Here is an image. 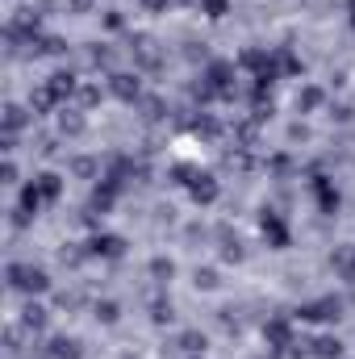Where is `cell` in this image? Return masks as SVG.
Here are the masks:
<instances>
[{
    "instance_id": "cell-13",
    "label": "cell",
    "mask_w": 355,
    "mask_h": 359,
    "mask_svg": "<svg viewBox=\"0 0 355 359\" xmlns=\"http://www.w3.org/2000/svg\"><path fill=\"white\" fill-rule=\"evenodd\" d=\"M55 126H59V134H63V138H80V134L88 130V117H84L80 109H72V104H63V109L55 113Z\"/></svg>"
},
{
    "instance_id": "cell-17",
    "label": "cell",
    "mask_w": 355,
    "mask_h": 359,
    "mask_svg": "<svg viewBox=\"0 0 355 359\" xmlns=\"http://www.w3.org/2000/svg\"><path fill=\"white\" fill-rule=\"evenodd\" d=\"M134 113H138L142 121H159V117L168 113V104H163V96H155V92H142V96H138V104H134Z\"/></svg>"
},
{
    "instance_id": "cell-20",
    "label": "cell",
    "mask_w": 355,
    "mask_h": 359,
    "mask_svg": "<svg viewBox=\"0 0 355 359\" xmlns=\"http://www.w3.org/2000/svg\"><path fill=\"white\" fill-rule=\"evenodd\" d=\"M314 192H318V205H322V213H335V209H339V188H335L326 176L314 180Z\"/></svg>"
},
{
    "instance_id": "cell-38",
    "label": "cell",
    "mask_w": 355,
    "mask_h": 359,
    "mask_svg": "<svg viewBox=\"0 0 355 359\" xmlns=\"http://www.w3.org/2000/svg\"><path fill=\"white\" fill-rule=\"evenodd\" d=\"M0 180H4V184H21V172H17V163H13V155L4 159V168H0Z\"/></svg>"
},
{
    "instance_id": "cell-26",
    "label": "cell",
    "mask_w": 355,
    "mask_h": 359,
    "mask_svg": "<svg viewBox=\"0 0 355 359\" xmlns=\"http://www.w3.org/2000/svg\"><path fill=\"white\" fill-rule=\"evenodd\" d=\"M172 276H176V264H172L168 255H155V259H151V280H155V284H172Z\"/></svg>"
},
{
    "instance_id": "cell-15",
    "label": "cell",
    "mask_w": 355,
    "mask_h": 359,
    "mask_svg": "<svg viewBox=\"0 0 355 359\" xmlns=\"http://www.w3.org/2000/svg\"><path fill=\"white\" fill-rule=\"evenodd\" d=\"M17 322H21L29 334H42V330H46V322H51V309H46V305H38V301L29 297V301L21 305V318H17Z\"/></svg>"
},
{
    "instance_id": "cell-40",
    "label": "cell",
    "mask_w": 355,
    "mask_h": 359,
    "mask_svg": "<svg viewBox=\"0 0 355 359\" xmlns=\"http://www.w3.org/2000/svg\"><path fill=\"white\" fill-rule=\"evenodd\" d=\"M105 25H109V29H121L126 21H121V13H117V8H109V13H105Z\"/></svg>"
},
{
    "instance_id": "cell-28",
    "label": "cell",
    "mask_w": 355,
    "mask_h": 359,
    "mask_svg": "<svg viewBox=\"0 0 355 359\" xmlns=\"http://www.w3.org/2000/svg\"><path fill=\"white\" fill-rule=\"evenodd\" d=\"M192 284H196L201 292H213L222 280H217V271H213V268H196V271H192Z\"/></svg>"
},
{
    "instance_id": "cell-31",
    "label": "cell",
    "mask_w": 355,
    "mask_h": 359,
    "mask_svg": "<svg viewBox=\"0 0 355 359\" xmlns=\"http://www.w3.org/2000/svg\"><path fill=\"white\" fill-rule=\"evenodd\" d=\"M59 259H63V264H72V268H80L84 259H92V255H88V251H80V243H67V247L59 251Z\"/></svg>"
},
{
    "instance_id": "cell-6",
    "label": "cell",
    "mask_w": 355,
    "mask_h": 359,
    "mask_svg": "<svg viewBox=\"0 0 355 359\" xmlns=\"http://www.w3.org/2000/svg\"><path fill=\"white\" fill-rule=\"evenodd\" d=\"M88 255L92 259H121L126 255V238L121 234H109V230H96L88 238Z\"/></svg>"
},
{
    "instance_id": "cell-21",
    "label": "cell",
    "mask_w": 355,
    "mask_h": 359,
    "mask_svg": "<svg viewBox=\"0 0 355 359\" xmlns=\"http://www.w3.org/2000/svg\"><path fill=\"white\" fill-rule=\"evenodd\" d=\"M34 55H46V59H59V55H67V42H63L59 34H42V38L34 42Z\"/></svg>"
},
{
    "instance_id": "cell-30",
    "label": "cell",
    "mask_w": 355,
    "mask_h": 359,
    "mask_svg": "<svg viewBox=\"0 0 355 359\" xmlns=\"http://www.w3.org/2000/svg\"><path fill=\"white\" fill-rule=\"evenodd\" d=\"M192 130H196V134H201V138H217V134H222V126H217V121H213V117H209V113H201V117H196V121H192Z\"/></svg>"
},
{
    "instance_id": "cell-41",
    "label": "cell",
    "mask_w": 355,
    "mask_h": 359,
    "mask_svg": "<svg viewBox=\"0 0 355 359\" xmlns=\"http://www.w3.org/2000/svg\"><path fill=\"white\" fill-rule=\"evenodd\" d=\"M92 4H96V0H67V8H72V13H88Z\"/></svg>"
},
{
    "instance_id": "cell-3",
    "label": "cell",
    "mask_w": 355,
    "mask_h": 359,
    "mask_svg": "<svg viewBox=\"0 0 355 359\" xmlns=\"http://www.w3.org/2000/svg\"><path fill=\"white\" fill-rule=\"evenodd\" d=\"M234 72H239V63H226V59H209L205 63V84L217 92V100H234Z\"/></svg>"
},
{
    "instance_id": "cell-32",
    "label": "cell",
    "mask_w": 355,
    "mask_h": 359,
    "mask_svg": "<svg viewBox=\"0 0 355 359\" xmlns=\"http://www.w3.org/2000/svg\"><path fill=\"white\" fill-rule=\"evenodd\" d=\"M8 222H13V230H25V226H34V213L21 209V205H13V209H8Z\"/></svg>"
},
{
    "instance_id": "cell-18",
    "label": "cell",
    "mask_w": 355,
    "mask_h": 359,
    "mask_svg": "<svg viewBox=\"0 0 355 359\" xmlns=\"http://www.w3.org/2000/svg\"><path fill=\"white\" fill-rule=\"evenodd\" d=\"M309 355H314V359H343V339L322 334V339H314V343H309Z\"/></svg>"
},
{
    "instance_id": "cell-42",
    "label": "cell",
    "mask_w": 355,
    "mask_h": 359,
    "mask_svg": "<svg viewBox=\"0 0 355 359\" xmlns=\"http://www.w3.org/2000/svg\"><path fill=\"white\" fill-rule=\"evenodd\" d=\"M184 359H205V355H184Z\"/></svg>"
},
{
    "instance_id": "cell-4",
    "label": "cell",
    "mask_w": 355,
    "mask_h": 359,
    "mask_svg": "<svg viewBox=\"0 0 355 359\" xmlns=\"http://www.w3.org/2000/svg\"><path fill=\"white\" fill-rule=\"evenodd\" d=\"M130 55H134L138 72H159V63H163V50H159V42L151 34H134L130 38Z\"/></svg>"
},
{
    "instance_id": "cell-33",
    "label": "cell",
    "mask_w": 355,
    "mask_h": 359,
    "mask_svg": "<svg viewBox=\"0 0 355 359\" xmlns=\"http://www.w3.org/2000/svg\"><path fill=\"white\" fill-rule=\"evenodd\" d=\"M88 59L96 63V67H113V50H109L105 42H96V46H92V50H88Z\"/></svg>"
},
{
    "instance_id": "cell-12",
    "label": "cell",
    "mask_w": 355,
    "mask_h": 359,
    "mask_svg": "<svg viewBox=\"0 0 355 359\" xmlns=\"http://www.w3.org/2000/svg\"><path fill=\"white\" fill-rule=\"evenodd\" d=\"M0 121H4V134H21V130H29V126H34V109H29V104H17V100H8Z\"/></svg>"
},
{
    "instance_id": "cell-39",
    "label": "cell",
    "mask_w": 355,
    "mask_h": 359,
    "mask_svg": "<svg viewBox=\"0 0 355 359\" xmlns=\"http://www.w3.org/2000/svg\"><path fill=\"white\" fill-rule=\"evenodd\" d=\"M138 4H142V13H168L172 0H138Z\"/></svg>"
},
{
    "instance_id": "cell-36",
    "label": "cell",
    "mask_w": 355,
    "mask_h": 359,
    "mask_svg": "<svg viewBox=\"0 0 355 359\" xmlns=\"http://www.w3.org/2000/svg\"><path fill=\"white\" fill-rule=\"evenodd\" d=\"M151 318H155V326H168V322H172V318H176V309H172V301H159V305H155V313H151Z\"/></svg>"
},
{
    "instance_id": "cell-22",
    "label": "cell",
    "mask_w": 355,
    "mask_h": 359,
    "mask_svg": "<svg viewBox=\"0 0 355 359\" xmlns=\"http://www.w3.org/2000/svg\"><path fill=\"white\" fill-rule=\"evenodd\" d=\"M29 109H34V117H46V113H59L63 104H59L46 88H38V92H29Z\"/></svg>"
},
{
    "instance_id": "cell-29",
    "label": "cell",
    "mask_w": 355,
    "mask_h": 359,
    "mask_svg": "<svg viewBox=\"0 0 355 359\" xmlns=\"http://www.w3.org/2000/svg\"><path fill=\"white\" fill-rule=\"evenodd\" d=\"M196 8H201L205 17H213V21H222V17L230 13V0H196Z\"/></svg>"
},
{
    "instance_id": "cell-5",
    "label": "cell",
    "mask_w": 355,
    "mask_h": 359,
    "mask_svg": "<svg viewBox=\"0 0 355 359\" xmlns=\"http://www.w3.org/2000/svg\"><path fill=\"white\" fill-rule=\"evenodd\" d=\"M109 96H117L121 104H138V96H142L138 72H109Z\"/></svg>"
},
{
    "instance_id": "cell-14",
    "label": "cell",
    "mask_w": 355,
    "mask_h": 359,
    "mask_svg": "<svg viewBox=\"0 0 355 359\" xmlns=\"http://www.w3.org/2000/svg\"><path fill=\"white\" fill-rule=\"evenodd\" d=\"M217 255H222L226 264H243V259H247V247H243L239 234H230V226H217Z\"/></svg>"
},
{
    "instance_id": "cell-8",
    "label": "cell",
    "mask_w": 355,
    "mask_h": 359,
    "mask_svg": "<svg viewBox=\"0 0 355 359\" xmlns=\"http://www.w3.org/2000/svg\"><path fill=\"white\" fill-rule=\"evenodd\" d=\"M260 234L267 238V247H272V251H284V247H288V226H284V217H280V213H272V209L260 213Z\"/></svg>"
},
{
    "instance_id": "cell-16",
    "label": "cell",
    "mask_w": 355,
    "mask_h": 359,
    "mask_svg": "<svg viewBox=\"0 0 355 359\" xmlns=\"http://www.w3.org/2000/svg\"><path fill=\"white\" fill-rule=\"evenodd\" d=\"M34 184H38V192H42V201H46V205H55V201L63 196V188H67L59 172H38V176H34Z\"/></svg>"
},
{
    "instance_id": "cell-10",
    "label": "cell",
    "mask_w": 355,
    "mask_h": 359,
    "mask_svg": "<svg viewBox=\"0 0 355 359\" xmlns=\"http://www.w3.org/2000/svg\"><path fill=\"white\" fill-rule=\"evenodd\" d=\"M264 339H267V347H272V351H280V347L297 343V339H293V313H280V318L264 322Z\"/></svg>"
},
{
    "instance_id": "cell-34",
    "label": "cell",
    "mask_w": 355,
    "mask_h": 359,
    "mask_svg": "<svg viewBox=\"0 0 355 359\" xmlns=\"http://www.w3.org/2000/svg\"><path fill=\"white\" fill-rule=\"evenodd\" d=\"M76 100H80L84 109H92V104L100 100V88H96V84H84V80H80V92H76Z\"/></svg>"
},
{
    "instance_id": "cell-1",
    "label": "cell",
    "mask_w": 355,
    "mask_h": 359,
    "mask_svg": "<svg viewBox=\"0 0 355 359\" xmlns=\"http://www.w3.org/2000/svg\"><path fill=\"white\" fill-rule=\"evenodd\" d=\"M4 284L21 297H42V292H51V271L38 268V264L13 259V264H4Z\"/></svg>"
},
{
    "instance_id": "cell-25",
    "label": "cell",
    "mask_w": 355,
    "mask_h": 359,
    "mask_svg": "<svg viewBox=\"0 0 355 359\" xmlns=\"http://www.w3.org/2000/svg\"><path fill=\"white\" fill-rule=\"evenodd\" d=\"M17 205H21V209H29V213H34V217H38V209H42V205H46V201H42V192H38V184H34V180H29V184H21V201H17Z\"/></svg>"
},
{
    "instance_id": "cell-35",
    "label": "cell",
    "mask_w": 355,
    "mask_h": 359,
    "mask_svg": "<svg viewBox=\"0 0 355 359\" xmlns=\"http://www.w3.org/2000/svg\"><path fill=\"white\" fill-rule=\"evenodd\" d=\"M196 176V168H192V163H176V168H172V184H180V188H188V180Z\"/></svg>"
},
{
    "instance_id": "cell-2",
    "label": "cell",
    "mask_w": 355,
    "mask_h": 359,
    "mask_svg": "<svg viewBox=\"0 0 355 359\" xmlns=\"http://www.w3.org/2000/svg\"><path fill=\"white\" fill-rule=\"evenodd\" d=\"M347 305L339 301V297H318V301H305V305H297L293 309V322H343L347 313H343Z\"/></svg>"
},
{
    "instance_id": "cell-7",
    "label": "cell",
    "mask_w": 355,
    "mask_h": 359,
    "mask_svg": "<svg viewBox=\"0 0 355 359\" xmlns=\"http://www.w3.org/2000/svg\"><path fill=\"white\" fill-rule=\"evenodd\" d=\"M188 196H192V205H213L222 196V184H217L213 172H201L196 168V176L188 180Z\"/></svg>"
},
{
    "instance_id": "cell-19",
    "label": "cell",
    "mask_w": 355,
    "mask_h": 359,
    "mask_svg": "<svg viewBox=\"0 0 355 359\" xmlns=\"http://www.w3.org/2000/svg\"><path fill=\"white\" fill-rule=\"evenodd\" d=\"M272 59H276V72H284V76H301V72H305V63H301L288 46H272Z\"/></svg>"
},
{
    "instance_id": "cell-9",
    "label": "cell",
    "mask_w": 355,
    "mask_h": 359,
    "mask_svg": "<svg viewBox=\"0 0 355 359\" xmlns=\"http://www.w3.org/2000/svg\"><path fill=\"white\" fill-rule=\"evenodd\" d=\"M42 88L51 92V96H55L59 104H67V100H72V96L80 92V76H76V72H63V67H59V72H51V76H46V84H42Z\"/></svg>"
},
{
    "instance_id": "cell-24",
    "label": "cell",
    "mask_w": 355,
    "mask_h": 359,
    "mask_svg": "<svg viewBox=\"0 0 355 359\" xmlns=\"http://www.w3.org/2000/svg\"><path fill=\"white\" fill-rule=\"evenodd\" d=\"M322 100H326V92L318 88V84H309V88L297 92V113H314V109H318Z\"/></svg>"
},
{
    "instance_id": "cell-27",
    "label": "cell",
    "mask_w": 355,
    "mask_h": 359,
    "mask_svg": "<svg viewBox=\"0 0 355 359\" xmlns=\"http://www.w3.org/2000/svg\"><path fill=\"white\" fill-rule=\"evenodd\" d=\"M92 313H96V322L113 326V322L121 318V305H117V301H96V305H92Z\"/></svg>"
},
{
    "instance_id": "cell-37",
    "label": "cell",
    "mask_w": 355,
    "mask_h": 359,
    "mask_svg": "<svg viewBox=\"0 0 355 359\" xmlns=\"http://www.w3.org/2000/svg\"><path fill=\"white\" fill-rule=\"evenodd\" d=\"M72 172L80 180H92L96 176V159H72Z\"/></svg>"
},
{
    "instance_id": "cell-11",
    "label": "cell",
    "mask_w": 355,
    "mask_h": 359,
    "mask_svg": "<svg viewBox=\"0 0 355 359\" xmlns=\"http://www.w3.org/2000/svg\"><path fill=\"white\" fill-rule=\"evenodd\" d=\"M84 355V347H80V339H72V334H55L42 351H38V359H80Z\"/></svg>"
},
{
    "instance_id": "cell-23",
    "label": "cell",
    "mask_w": 355,
    "mask_h": 359,
    "mask_svg": "<svg viewBox=\"0 0 355 359\" xmlns=\"http://www.w3.org/2000/svg\"><path fill=\"white\" fill-rule=\"evenodd\" d=\"M176 347L184 351V355H205V347H209V339L201 334V330H184L176 339Z\"/></svg>"
}]
</instances>
